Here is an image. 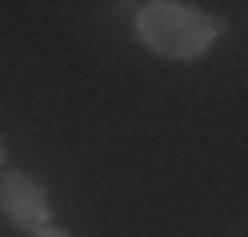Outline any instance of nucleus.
I'll use <instances>...</instances> for the list:
<instances>
[{"label": "nucleus", "instance_id": "2", "mask_svg": "<svg viewBox=\"0 0 248 237\" xmlns=\"http://www.w3.org/2000/svg\"><path fill=\"white\" fill-rule=\"evenodd\" d=\"M0 216L21 232H43L53 227V206H48V190L37 185L32 174H5V190H0Z\"/></svg>", "mask_w": 248, "mask_h": 237}, {"label": "nucleus", "instance_id": "3", "mask_svg": "<svg viewBox=\"0 0 248 237\" xmlns=\"http://www.w3.org/2000/svg\"><path fill=\"white\" fill-rule=\"evenodd\" d=\"M37 237H69V232H63V227H43Z\"/></svg>", "mask_w": 248, "mask_h": 237}, {"label": "nucleus", "instance_id": "1", "mask_svg": "<svg viewBox=\"0 0 248 237\" xmlns=\"http://www.w3.org/2000/svg\"><path fill=\"white\" fill-rule=\"evenodd\" d=\"M132 27H138L143 47H153L158 58H180V63L201 58L222 37V21L190 0H148V5H138Z\"/></svg>", "mask_w": 248, "mask_h": 237}, {"label": "nucleus", "instance_id": "4", "mask_svg": "<svg viewBox=\"0 0 248 237\" xmlns=\"http://www.w3.org/2000/svg\"><path fill=\"white\" fill-rule=\"evenodd\" d=\"M0 169H5V148H0Z\"/></svg>", "mask_w": 248, "mask_h": 237}]
</instances>
